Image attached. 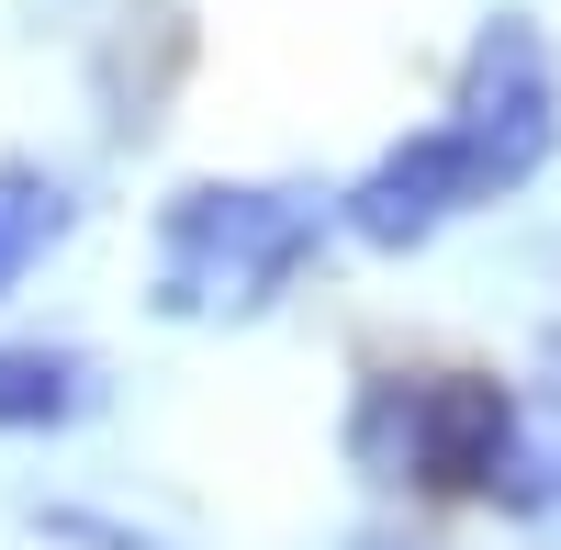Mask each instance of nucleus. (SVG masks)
Returning <instances> with one entry per match:
<instances>
[{
	"label": "nucleus",
	"instance_id": "20e7f679",
	"mask_svg": "<svg viewBox=\"0 0 561 550\" xmlns=\"http://www.w3.org/2000/svg\"><path fill=\"white\" fill-rule=\"evenodd\" d=\"M472 203H494V180H483V158H472V135L460 124H427V135H404L393 158H370L359 180H348V203H337V225L359 248H427L449 214H472Z\"/></svg>",
	"mask_w": 561,
	"mask_h": 550
},
{
	"label": "nucleus",
	"instance_id": "f03ea898",
	"mask_svg": "<svg viewBox=\"0 0 561 550\" xmlns=\"http://www.w3.org/2000/svg\"><path fill=\"white\" fill-rule=\"evenodd\" d=\"M517 416L528 404L483 382V371H382L348 416V449L393 483H427V494H494L505 461H517Z\"/></svg>",
	"mask_w": 561,
	"mask_h": 550
},
{
	"label": "nucleus",
	"instance_id": "f257e3e1",
	"mask_svg": "<svg viewBox=\"0 0 561 550\" xmlns=\"http://www.w3.org/2000/svg\"><path fill=\"white\" fill-rule=\"evenodd\" d=\"M314 259V203L304 192H248V180H203L158 225V314L214 326V314H259L293 270Z\"/></svg>",
	"mask_w": 561,
	"mask_h": 550
},
{
	"label": "nucleus",
	"instance_id": "39448f33",
	"mask_svg": "<svg viewBox=\"0 0 561 550\" xmlns=\"http://www.w3.org/2000/svg\"><path fill=\"white\" fill-rule=\"evenodd\" d=\"M57 237H68V192L45 169H0V293H12Z\"/></svg>",
	"mask_w": 561,
	"mask_h": 550
},
{
	"label": "nucleus",
	"instance_id": "7ed1b4c3",
	"mask_svg": "<svg viewBox=\"0 0 561 550\" xmlns=\"http://www.w3.org/2000/svg\"><path fill=\"white\" fill-rule=\"evenodd\" d=\"M449 124L472 135V158H483V180H494V192H517V180L550 158V135H561V79H550V45H539L528 23H494V34L472 45V68H460Z\"/></svg>",
	"mask_w": 561,
	"mask_h": 550
},
{
	"label": "nucleus",
	"instance_id": "423d86ee",
	"mask_svg": "<svg viewBox=\"0 0 561 550\" xmlns=\"http://www.w3.org/2000/svg\"><path fill=\"white\" fill-rule=\"evenodd\" d=\"M79 404V359L57 348H0V427H57Z\"/></svg>",
	"mask_w": 561,
	"mask_h": 550
}]
</instances>
